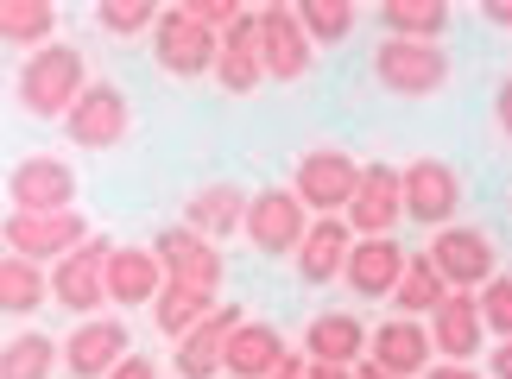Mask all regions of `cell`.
Wrapping results in <instances>:
<instances>
[{"label":"cell","instance_id":"cell-1","mask_svg":"<svg viewBox=\"0 0 512 379\" xmlns=\"http://www.w3.org/2000/svg\"><path fill=\"white\" fill-rule=\"evenodd\" d=\"M89 83H95V76H89V57L76 51V45H64V38H51V45H38L26 64H19L13 95H19V108H26L32 121H64V114L76 108V95H83Z\"/></svg>","mask_w":512,"mask_h":379},{"label":"cell","instance_id":"cell-2","mask_svg":"<svg viewBox=\"0 0 512 379\" xmlns=\"http://www.w3.org/2000/svg\"><path fill=\"white\" fill-rule=\"evenodd\" d=\"M373 83L399 102H430L449 89V51L443 45H411V38H380L373 45Z\"/></svg>","mask_w":512,"mask_h":379},{"label":"cell","instance_id":"cell-3","mask_svg":"<svg viewBox=\"0 0 512 379\" xmlns=\"http://www.w3.org/2000/svg\"><path fill=\"white\" fill-rule=\"evenodd\" d=\"M424 259L443 272V285H449V291H481L487 278L500 272V247H494V234L475 228V222H449V228H437V234H430V247H424Z\"/></svg>","mask_w":512,"mask_h":379},{"label":"cell","instance_id":"cell-4","mask_svg":"<svg viewBox=\"0 0 512 379\" xmlns=\"http://www.w3.org/2000/svg\"><path fill=\"white\" fill-rule=\"evenodd\" d=\"M354 184H361V158L342 152V146H310L298 165H291V196H298L310 215H342Z\"/></svg>","mask_w":512,"mask_h":379},{"label":"cell","instance_id":"cell-5","mask_svg":"<svg viewBox=\"0 0 512 379\" xmlns=\"http://www.w3.org/2000/svg\"><path fill=\"white\" fill-rule=\"evenodd\" d=\"M64 133H70V146H83V152H114L133 133L127 89L108 83V76H102V83H89L83 95H76V108L64 114Z\"/></svg>","mask_w":512,"mask_h":379},{"label":"cell","instance_id":"cell-6","mask_svg":"<svg viewBox=\"0 0 512 379\" xmlns=\"http://www.w3.org/2000/svg\"><path fill=\"white\" fill-rule=\"evenodd\" d=\"M108 253L114 241L108 234H89L76 253H64L51 266V304L57 310H70V316H95L108 304Z\"/></svg>","mask_w":512,"mask_h":379},{"label":"cell","instance_id":"cell-7","mask_svg":"<svg viewBox=\"0 0 512 379\" xmlns=\"http://www.w3.org/2000/svg\"><path fill=\"white\" fill-rule=\"evenodd\" d=\"M399 184H405V222L437 234L462 215V171L449 158H411L399 171Z\"/></svg>","mask_w":512,"mask_h":379},{"label":"cell","instance_id":"cell-8","mask_svg":"<svg viewBox=\"0 0 512 379\" xmlns=\"http://www.w3.org/2000/svg\"><path fill=\"white\" fill-rule=\"evenodd\" d=\"M215 38L209 26H196L184 7H159V26H152V57L159 70L177 76V83H196V76H215Z\"/></svg>","mask_w":512,"mask_h":379},{"label":"cell","instance_id":"cell-9","mask_svg":"<svg viewBox=\"0 0 512 379\" xmlns=\"http://www.w3.org/2000/svg\"><path fill=\"white\" fill-rule=\"evenodd\" d=\"M7 196L19 215H64L76 209V171L57 152H26L7 171Z\"/></svg>","mask_w":512,"mask_h":379},{"label":"cell","instance_id":"cell-10","mask_svg":"<svg viewBox=\"0 0 512 379\" xmlns=\"http://www.w3.org/2000/svg\"><path fill=\"white\" fill-rule=\"evenodd\" d=\"M0 241H7V253H19V259H32V266H57L64 253H76L89 241V222L76 209H64V215H7L0 222Z\"/></svg>","mask_w":512,"mask_h":379},{"label":"cell","instance_id":"cell-11","mask_svg":"<svg viewBox=\"0 0 512 379\" xmlns=\"http://www.w3.org/2000/svg\"><path fill=\"white\" fill-rule=\"evenodd\" d=\"M152 253H159V266H165V285H184L196 297H215V291H222V278H228L222 247L203 241V234H190L184 222L165 228L159 241H152Z\"/></svg>","mask_w":512,"mask_h":379},{"label":"cell","instance_id":"cell-12","mask_svg":"<svg viewBox=\"0 0 512 379\" xmlns=\"http://www.w3.org/2000/svg\"><path fill=\"white\" fill-rule=\"evenodd\" d=\"M342 222L354 228V241H380L405 222V184H399V165H361V184H354Z\"/></svg>","mask_w":512,"mask_h":379},{"label":"cell","instance_id":"cell-13","mask_svg":"<svg viewBox=\"0 0 512 379\" xmlns=\"http://www.w3.org/2000/svg\"><path fill=\"white\" fill-rule=\"evenodd\" d=\"M127 354H133V342H127V323H121V316H83V323L64 335L57 361H64L70 379H108Z\"/></svg>","mask_w":512,"mask_h":379},{"label":"cell","instance_id":"cell-14","mask_svg":"<svg viewBox=\"0 0 512 379\" xmlns=\"http://www.w3.org/2000/svg\"><path fill=\"white\" fill-rule=\"evenodd\" d=\"M304 228H310V215H304L298 196H291V184H285V190H260V196H247V222H241V234L253 241V253H266V259L298 253Z\"/></svg>","mask_w":512,"mask_h":379},{"label":"cell","instance_id":"cell-15","mask_svg":"<svg viewBox=\"0 0 512 379\" xmlns=\"http://www.w3.org/2000/svg\"><path fill=\"white\" fill-rule=\"evenodd\" d=\"M310 57H317V45L298 26V7H285V0L260 7V64H266L272 83H304Z\"/></svg>","mask_w":512,"mask_h":379},{"label":"cell","instance_id":"cell-16","mask_svg":"<svg viewBox=\"0 0 512 379\" xmlns=\"http://www.w3.org/2000/svg\"><path fill=\"white\" fill-rule=\"evenodd\" d=\"M260 83H266V64H260V7H247L222 32V45H215V89H222V95H253Z\"/></svg>","mask_w":512,"mask_h":379},{"label":"cell","instance_id":"cell-17","mask_svg":"<svg viewBox=\"0 0 512 379\" xmlns=\"http://www.w3.org/2000/svg\"><path fill=\"white\" fill-rule=\"evenodd\" d=\"M247 323V310L241 304H215L203 323H196L184 342H177V354H171V367H177V379H215L222 373V354H228V335Z\"/></svg>","mask_w":512,"mask_h":379},{"label":"cell","instance_id":"cell-18","mask_svg":"<svg viewBox=\"0 0 512 379\" xmlns=\"http://www.w3.org/2000/svg\"><path fill=\"white\" fill-rule=\"evenodd\" d=\"M430 348H437V361H468L475 367V354L487 342V323H481V304L475 291H449L437 310H430Z\"/></svg>","mask_w":512,"mask_h":379},{"label":"cell","instance_id":"cell-19","mask_svg":"<svg viewBox=\"0 0 512 379\" xmlns=\"http://www.w3.org/2000/svg\"><path fill=\"white\" fill-rule=\"evenodd\" d=\"M367 361L386 367V373H399V379H418L430 361H437V348H430L424 323H411V316H386V323L367 335Z\"/></svg>","mask_w":512,"mask_h":379},{"label":"cell","instance_id":"cell-20","mask_svg":"<svg viewBox=\"0 0 512 379\" xmlns=\"http://www.w3.org/2000/svg\"><path fill=\"white\" fill-rule=\"evenodd\" d=\"M348 253H354V228L342 222V215H317V222L304 228V241H298V278L304 285H336L342 266H348Z\"/></svg>","mask_w":512,"mask_h":379},{"label":"cell","instance_id":"cell-21","mask_svg":"<svg viewBox=\"0 0 512 379\" xmlns=\"http://www.w3.org/2000/svg\"><path fill=\"white\" fill-rule=\"evenodd\" d=\"M165 291V266L152 247H114L108 253V304L121 310H152V297Z\"/></svg>","mask_w":512,"mask_h":379},{"label":"cell","instance_id":"cell-22","mask_svg":"<svg viewBox=\"0 0 512 379\" xmlns=\"http://www.w3.org/2000/svg\"><path fill=\"white\" fill-rule=\"evenodd\" d=\"M399 272H405V247L392 241V234H380V241H354L348 266H342V285L361 297V304H373V297H392Z\"/></svg>","mask_w":512,"mask_h":379},{"label":"cell","instance_id":"cell-23","mask_svg":"<svg viewBox=\"0 0 512 379\" xmlns=\"http://www.w3.org/2000/svg\"><path fill=\"white\" fill-rule=\"evenodd\" d=\"M361 348H367V323L354 310H323V316H310V329H304V361H317V367H354L361 361Z\"/></svg>","mask_w":512,"mask_h":379},{"label":"cell","instance_id":"cell-24","mask_svg":"<svg viewBox=\"0 0 512 379\" xmlns=\"http://www.w3.org/2000/svg\"><path fill=\"white\" fill-rule=\"evenodd\" d=\"M247 222V190L241 184H203L184 196V228L203 234V241H228Z\"/></svg>","mask_w":512,"mask_h":379},{"label":"cell","instance_id":"cell-25","mask_svg":"<svg viewBox=\"0 0 512 379\" xmlns=\"http://www.w3.org/2000/svg\"><path fill=\"white\" fill-rule=\"evenodd\" d=\"M279 361H285V335L272 329V323H241V329L228 335L222 373H228V379H266Z\"/></svg>","mask_w":512,"mask_h":379},{"label":"cell","instance_id":"cell-26","mask_svg":"<svg viewBox=\"0 0 512 379\" xmlns=\"http://www.w3.org/2000/svg\"><path fill=\"white\" fill-rule=\"evenodd\" d=\"M449 0H386L380 7V26L386 38H411V45H437V38L449 32Z\"/></svg>","mask_w":512,"mask_h":379},{"label":"cell","instance_id":"cell-27","mask_svg":"<svg viewBox=\"0 0 512 379\" xmlns=\"http://www.w3.org/2000/svg\"><path fill=\"white\" fill-rule=\"evenodd\" d=\"M45 297H51L45 266H32V259H19V253L0 259V316H32V310H45Z\"/></svg>","mask_w":512,"mask_h":379},{"label":"cell","instance_id":"cell-28","mask_svg":"<svg viewBox=\"0 0 512 379\" xmlns=\"http://www.w3.org/2000/svg\"><path fill=\"white\" fill-rule=\"evenodd\" d=\"M443 297H449L443 272L430 266L424 253H405V272H399V285H392V304H399V316H411V323H424V316L437 310Z\"/></svg>","mask_w":512,"mask_h":379},{"label":"cell","instance_id":"cell-29","mask_svg":"<svg viewBox=\"0 0 512 379\" xmlns=\"http://www.w3.org/2000/svg\"><path fill=\"white\" fill-rule=\"evenodd\" d=\"M57 38V7L51 0H0V45H51Z\"/></svg>","mask_w":512,"mask_h":379},{"label":"cell","instance_id":"cell-30","mask_svg":"<svg viewBox=\"0 0 512 379\" xmlns=\"http://www.w3.org/2000/svg\"><path fill=\"white\" fill-rule=\"evenodd\" d=\"M57 373V342L38 329H19L0 342V379H51Z\"/></svg>","mask_w":512,"mask_h":379},{"label":"cell","instance_id":"cell-31","mask_svg":"<svg viewBox=\"0 0 512 379\" xmlns=\"http://www.w3.org/2000/svg\"><path fill=\"white\" fill-rule=\"evenodd\" d=\"M209 310H215V297H196L184 285H165L159 297H152V323H159V335H171V342H184Z\"/></svg>","mask_w":512,"mask_h":379},{"label":"cell","instance_id":"cell-32","mask_svg":"<svg viewBox=\"0 0 512 379\" xmlns=\"http://www.w3.org/2000/svg\"><path fill=\"white\" fill-rule=\"evenodd\" d=\"M354 19H361L354 0H304L298 7V26H304L310 45H342V38L354 32Z\"/></svg>","mask_w":512,"mask_h":379},{"label":"cell","instance_id":"cell-33","mask_svg":"<svg viewBox=\"0 0 512 379\" xmlns=\"http://www.w3.org/2000/svg\"><path fill=\"white\" fill-rule=\"evenodd\" d=\"M95 26L108 38H140V32L159 26V7H152V0H102V7H95Z\"/></svg>","mask_w":512,"mask_h":379},{"label":"cell","instance_id":"cell-34","mask_svg":"<svg viewBox=\"0 0 512 379\" xmlns=\"http://www.w3.org/2000/svg\"><path fill=\"white\" fill-rule=\"evenodd\" d=\"M475 304H481V323L487 335H500V342H512V272H494L487 285L475 291Z\"/></svg>","mask_w":512,"mask_h":379},{"label":"cell","instance_id":"cell-35","mask_svg":"<svg viewBox=\"0 0 512 379\" xmlns=\"http://www.w3.org/2000/svg\"><path fill=\"white\" fill-rule=\"evenodd\" d=\"M184 13L196 19V26H209L215 38H222V32L234 26V19L247 13V7H241V0H184Z\"/></svg>","mask_w":512,"mask_h":379},{"label":"cell","instance_id":"cell-36","mask_svg":"<svg viewBox=\"0 0 512 379\" xmlns=\"http://www.w3.org/2000/svg\"><path fill=\"white\" fill-rule=\"evenodd\" d=\"M494 127H500V139L512 146V76H500V83H494Z\"/></svg>","mask_w":512,"mask_h":379},{"label":"cell","instance_id":"cell-37","mask_svg":"<svg viewBox=\"0 0 512 379\" xmlns=\"http://www.w3.org/2000/svg\"><path fill=\"white\" fill-rule=\"evenodd\" d=\"M108 379H165V373H159V361H152V354H127V361L114 367Z\"/></svg>","mask_w":512,"mask_h":379},{"label":"cell","instance_id":"cell-38","mask_svg":"<svg viewBox=\"0 0 512 379\" xmlns=\"http://www.w3.org/2000/svg\"><path fill=\"white\" fill-rule=\"evenodd\" d=\"M481 19L494 32H512V0H481Z\"/></svg>","mask_w":512,"mask_h":379},{"label":"cell","instance_id":"cell-39","mask_svg":"<svg viewBox=\"0 0 512 379\" xmlns=\"http://www.w3.org/2000/svg\"><path fill=\"white\" fill-rule=\"evenodd\" d=\"M424 379H487V373L468 361H443V367H424Z\"/></svg>","mask_w":512,"mask_h":379},{"label":"cell","instance_id":"cell-40","mask_svg":"<svg viewBox=\"0 0 512 379\" xmlns=\"http://www.w3.org/2000/svg\"><path fill=\"white\" fill-rule=\"evenodd\" d=\"M304 373H310V361H304V354H291V348H285V361L272 367L266 379H304Z\"/></svg>","mask_w":512,"mask_h":379},{"label":"cell","instance_id":"cell-41","mask_svg":"<svg viewBox=\"0 0 512 379\" xmlns=\"http://www.w3.org/2000/svg\"><path fill=\"white\" fill-rule=\"evenodd\" d=\"M487 367H494L487 379H512V342H500V348H494V361H487Z\"/></svg>","mask_w":512,"mask_h":379},{"label":"cell","instance_id":"cell-42","mask_svg":"<svg viewBox=\"0 0 512 379\" xmlns=\"http://www.w3.org/2000/svg\"><path fill=\"white\" fill-rule=\"evenodd\" d=\"M304 379H354V367H317V361H310Z\"/></svg>","mask_w":512,"mask_h":379},{"label":"cell","instance_id":"cell-43","mask_svg":"<svg viewBox=\"0 0 512 379\" xmlns=\"http://www.w3.org/2000/svg\"><path fill=\"white\" fill-rule=\"evenodd\" d=\"M354 379H399V373H386V367H373V361H354Z\"/></svg>","mask_w":512,"mask_h":379}]
</instances>
